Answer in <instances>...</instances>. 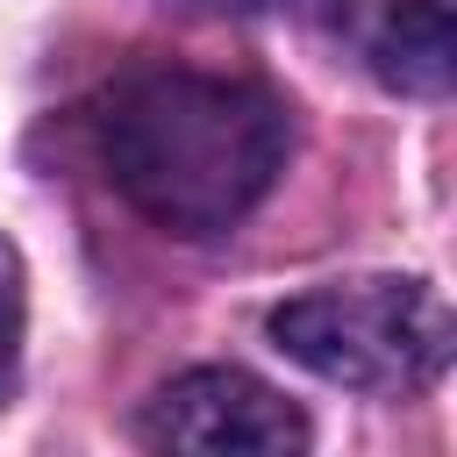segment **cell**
I'll return each instance as SVG.
<instances>
[{"mask_svg": "<svg viewBox=\"0 0 457 457\" xmlns=\"http://www.w3.org/2000/svg\"><path fill=\"white\" fill-rule=\"evenodd\" d=\"M343 36L364 71L393 93H450L457 71V0H343Z\"/></svg>", "mask_w": 457, "mask_h": 457, "instance_id": "4", "label": "cell"}, {"mask_svg": "<svg viewBox=\"0 0 457 457\" xmlns=\"http://www.w3.org/2000/svg\"><path fill=\"white\" fill-rule=\"evenodd\" d=\"M271 336L293 364L350 393H421L443 378L457 321L428 278H343L286 300Z\"/></svg>", "mask_w": 457, "mask_h": 457, "instance_id": "2", "label": "cell"}, {"mask_svg": "<svg viewBox=\"0 0 457 457\" xmlns=\"http://www.w3.org/2000/svg\"><path fill=\"white\" fill-rule=\"evenodd\" d=\"M200 7H264V0H200Z\"/></svg>", "mask_w": 457, "mask_h": 457, "instance_id": "6", "label": "cell"}, {"mask_svg": "<svg viewBox=\"0 0 457 457\" xmlns=\"http://www.w3.org/2000/svg\"><path fill=\"white\" fill-rule=\"evenodd\" d=\"M21 328H29V278H21V250L0 236V407L21 364Z\"/></svg>", "mask_w": 457, "mask_h": 457, "instance_id": "5", "label": "cell"}, {"mask_svg": "<svg viewBox=\"0 0 457 457\" xmlns=\"http://www.w3.org/2000/svg\"><path fill=\"white\" fill-rule=\"evenodd\" d=\"M293 121L286 100L257 79L150 64L129 71L100 107V157L107 179L136 214H150L171 236H214L243 221L278 164H286Z\"/></svg>", "mask_w": 457, "mask_h": 457, "instance_id": "1", "label": "cell"}, {"mask_svg": "<svg viewBox=\"0 0 457 457\" xmlns=\"http://www.w3.org/2000/svg\"><path fill=\"white\" fill-rule=\"evenodd\" d=\"M143 443L193 457H286L307 450V414L236 364H200L157 386V400L143 407Z\"/></svg>", "mask_w": 457, "mask_h": 457, "instance_id": "3", "label": "cell"}]
</instances>
